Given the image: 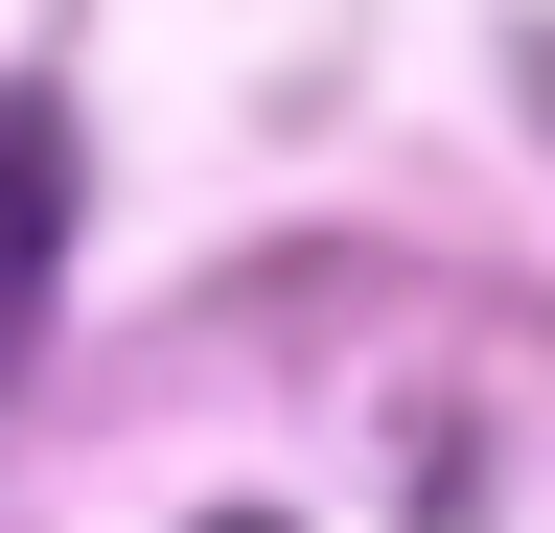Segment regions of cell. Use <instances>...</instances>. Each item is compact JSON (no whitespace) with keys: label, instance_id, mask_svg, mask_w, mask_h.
I'll list each match as a JSON object with an SVG mask.
<instances>
[{"label":"cell","instance_id":"1","mask_svg":"<svg viewBox=\"0 0 555 533\" xmlns=\"http://www.w3.org/2000/svg\"><path fill=\"white\" fill-rule=\"evenodd\" d=\"M47 255H69V116L0 93V348L47 325Z\"/></svg>","mask_w":555,"mask_h":533},{"label":"cell","instance_id":"2","mask_svg":"<svg viewBox=\"0 0 555 533\" xmlns=\"http://www.w3.org/2000/svg\"><path fill=\"white\" fill-rule=\"evenodd\" d=\"M509 93H532V116H555V24H509Z\"/></svg>","mask_w":555,"mask_h":533},{"label":"cell","instance_id":"3","mask_svg":"<svg viewBox=\"0 0 555 533\" xmlns=\"http://www.w3.org/2000/svg\"><path fill=\"white\" fill-rule=\"evenodd\" d=\"M208 533H278V510H208Z\"/></svg>","mask_w":555,"mask_h":533}]
</instances>
